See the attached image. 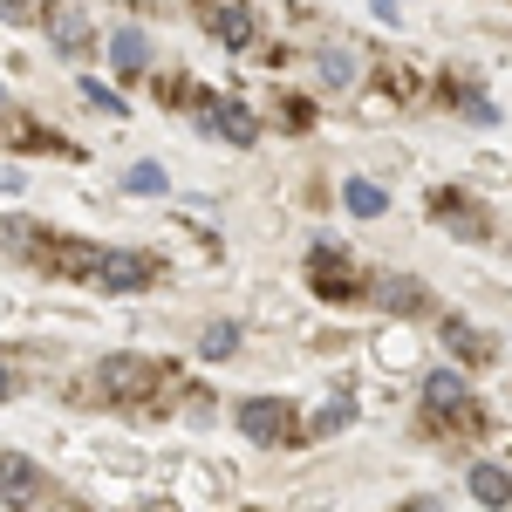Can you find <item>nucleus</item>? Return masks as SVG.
<instances>
[{"label": "nucleus", "mask_w": 512, "mask_h": 512, "mask_svg": "<svg viewBox=\"0 0 512 512\" xmlns=\"http://www.w3.org/2000/svg\"><path fill=\"white\" fill-rule=\"evenodd\" d=\"M0 110H7V89H0Z\"/></svg>", "instance_id": "aec40b11"}, {"label": "nucleus", "mask_w": 512, "mask_h": 512, "mask_svg": "<svg viewBox=\"0 0 512 512\" xmlns=\"http://www.w3.org/2000/svg\"><path fill=\"white\" fill-rule=\"evenodd\" d=\"M424 403H431V410H458V403H465V376H458V369H431V376H424Z\"/></svg>", "instance_id": "6e6552de"}, {"label": "nucleus", "mask_w": 512, "mask_h": 512, "mask_svg": "<svg viewBox=\"0 0 512 512\" xmlns=\"http://www.w3.org/2000/svg\"><path fill=\"white\" fill-rule=\"evenodd\" d=\"M28 7L35 0H0V21H28Z\"/></svg>", "instance_id": "f3484780"}, {"label": "nucleus", "mask_w": 512, "mask_h": 512, "mask_svg": "<svg viewBox=\"0 0 512 512\" xmlns=\"http://www.w3.org/2000/svg\"><path fill=\"white\" fill-rule=\"evenodd\" d=\"M96 280H103V287H144V280H151V260H137V253H103V260H96Z\"/></svg>", "instance_id": "423d86ee"}, {"label": "nucleus", "mask_w": 512, "mask_h": 512, "mask_svg": "<svg viewBox=\"0 0 512 512\" xmlns=\"http://www.w3.org/2000/svg\"><path fill=\"white\" fill-rule=\"evenodd\" d=\"M205 28H212L219 48H246V41H253V14H246L239 0H212V7H205Z\"/></svg>", "instance_id": "7ed1b4c3"}, {"label": "nucleus", "mask_w": 512, "mask_h": 512, "mask_svg": "<svg viewBox=\"0 0 512 512\" xmlns=\"http://www.w3.org/2000/svg\"><path fill=\"white\" fill-rule=\"evenodd\" d=\"M321 82H328V89H349L355 82V55L349 48H321Z\"/></svg>", "instance_id": "f8f14e48"}, {"label": "nucleus", "mask_w": 512, "mask_h": 512, "mask_svg": "<svg viewBox=\"0 0 512 512\" xmlns=\"http://www.w3.org/2000/svg\"><path fill=\"white\" fill-rule=\"evenodd\" d=\"M410 512H444V506H437V499H410Z\"/></svg>", "instance_id": "a211bd4d"}, {"label": "nucleus", "mask_w": 512, "mask_h": 512, "mask_svg": "<svg viewBox=\"0 0 512 512\" xmlns=\"http://www.w3.org/2000/svg\"><path fill=\"white\" fill-rule=\"evenodd\" d=\"M205 123H212L226 144H253V137H260V123H253V110H246V103H212V110H205Z\"/></svg>", "instance_id": "39448f33"}, {"label": "nucleus", "mask_w": 512, "mask_h": 512, "mask_svg": "<svg viewBox=\"0 0 512 512\" xmlns=\"http://www.w3.org/2000/svg\"><path fill=\"white\" fill-rule=\"evenodd\" d=\"M444 342H451L458 355H472V362L485 355V342H478V328H465V321H451V328H444Z\"/></svg>", "instance_id": "dca6fc26"}, {"label": "nucleus", "mask_w": 512, "mask_h": 512, "mask_svg": "<svg viewBox=\"0 0 512 512\" xmlns=\"http://www.w3.org/2000/svg\"><path fill=\"white\" fill-rule=\"evenodd\" d=\"M472 499H478V506H506V499H512L506 465H472Z\"/></svg>", "instance_id": "1a4fd4ad"}, {"label": "nucleus", "mask_w": 512, "mask_h": 512, "mask_svg": "<svg viewBox=\"0 0 512 512\" xmlns=\"http://www.w3.org/2000/svg\"><path fill=\"white\" fill-rule=\"evenodd\" d=\"M0 396H14V376H7V369H0Z\"/></svg>", "instance_id": "6ab92c4d"}, {"label": "nucleus", "mask_w": 512, "mask_h": 512, "mask_svg": "<svg viewBox=\"0 0 512 512\" xmlns=\"http://www.w3.org/2000/svg\"><path fill=\"white\" fill-rule=\"evenodd\" d=\"M110 62H117V76H137V69L151 62V35H144V28H123V35L110 41Z\"/></svg>", "instance_id": "0eeeda50"}, {"label": "nucleus", "mask_w": 512, "mask_h": 512, "mask_svg": "<svg viewBox=\"0 0 512 512\" xmlns=\"http://www.w3.org/2000/svg\"><path fill=\"white\" fill-rule=\"evenodd\" d=\"M349 417H355V403H349V396H335V403H321V410H315V437H335L342 424H349Z\"/></svg>", "instance_id": "2eb2a0df"}, {"label": "nucleus", "mask_w": 512, "mask_h": 512, "mask_svg": "<svg viewBox=\"0 0 512 512\" xmlns=\"http://www.w3.org/2000/svg\"><path fill=\"white\" fill-rule=\"evenodd\" d=\"M287 403H274V396H253V403H239V431L253 437V444H280L287 437Z\"/></svg>", "instance_id": "f257e3e1"}, {"label": "nucleus", "mask_w": 512, "mask_h": 512, "mask_svg": "<svg viewBox=\"0 0 512 512\" xmlns=\"http://www.w3.org/2000/svg\"><path fill=\"white\" fill-rule=\"evenodd\" d=\"M342 198H349L355 219H383V205H390V198H383V185H369V178H349V185H342Z\"/></svg>", "instance_id": "9b49d317"}, {"label": "nucleus", "mask_w": 512, "mask_h": 512, "mask_svg": "<svg viewBox=\"0 0 512 512\" xmlns=\"http://www.w3.org/2000/svg\"><path fill=\"white\" fill-rule=\"evenodd\" d=\"M103 390L110 396H144L151 390V362H144V355H110V362H103Z\"/></svg>", "instance_id": "20e7f679"}, {"label": "nucleus", "mask_w": 512, "mask_h": 512, "mask_svg": "<svg viewBox=\"0 0 512 512\" xmlns=\"http://www.w3.org/2000/svg\"><path fill=\"white\" fill-rule=\"evenodd\" d=\"M123 192L158 198V192H164V171H158V164H130V171H123Z\"/></svg>", "instance_id": "4468645a"}, {"label": "nucleus", "mask_w": 512, "mask_h": 512, "mask_svg": "<svg viewBox=\"0 0 512 512\" xmlns=\"http://www.w3.org/2000/svg\"><path fill=\"white\" fill-rule=\"evenodd\" d=\"M35 492H41V472H35V458H21V451H7V458H0V506H35Z\"/></svg>", "instance_id": "f03ea898"}, {"label": "nucleus", "mask_w": 512, "mask_h": 512, "mask_svg": "<svg viewBox=\"0 0 512 512\" xmlns=\"http://www.w3.org/2000/svg\"><path fill=\"white\" fill-rule=\"evenodd\" d=\"M48 28H55V48H69V55L89 48V21H82L76 7H55V14H48Z\"/></svg>", "instance_id": "9d476101"}, {"label": "nucleus", "mask_w": 512, "mask_h": 512, "mask_svg": "<svg viewBox=\"0 0 512 512\" xmlns=\"http://www.w3.org/2000/svg\"><path fill=\"white\" fill-rule=\"evenodd\" d=\"M198 349H205V362H226V355L239 349V328H233V321H212V328H205V342H198Z\"/></svg>", "instance_id": "ddd939ff"}]
</instances>
